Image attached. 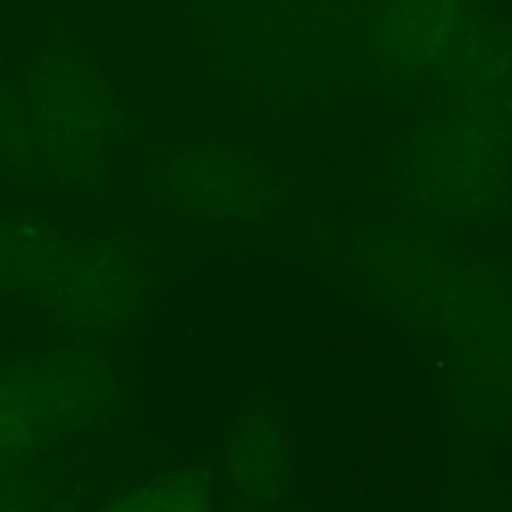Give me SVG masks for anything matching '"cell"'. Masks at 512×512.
I'll return each mask as SVG.
<instances>
[{"label":"cell","instance_id":"6da1fadb","mask_svg":"<svg viewBox=\"0 0 512 512\" xmlns=\"http://www.w3.org/2000/svg\"><path fill=\"white\" fill-rule=\"evenodd\" d=\"M0 299L78 332H116L141 314L146 277L131 254L36 216L0 219Z\"/></svg>","mask_w":512,"mask_h":512},{"label":"cell","instance_id":"7a4b0ae2","mask_svg":"<svg viewBox=\"0 0 512 512\" xmlns=\"http://www.w3.org/2000/svg\"><path fill=\"white\" fill-rule=\"evenodd\" d=\"M118 379L81 347L0 354V475L111 415Z\"/></svg>","mask_w":512,"mask_h":512},{"label":"cell","instance_id":"3957f363","mask_svg":"<svg viewBox=\"0 0 512 512\" xmlns=\"http://www.w3.org/2000/svg\"><path fill=\"white\" fill-rule=\"evenodd\" d=\"M415 149V189L440 214L472 219L490 211L512 181V81L462 91Z\"/></svg>","mask_w":512,"mask_h":512},{"label":"cell","instance_id":"277c9868","mask_svg":"<svg viewBox=\"0 0 512 512\" xmlns=\"http://www.w3.org/2000/svg\"><path fill=\"white\" fill-rule=\"evenodd\" d=\"M33 156L58 179L86 181L101 171L121 134L116 96L96 63L56 46L28 71L23 93Z\"/></svg>","mask_w":512,"mask_h":512},{"label":"cell","instance_id":"5b68a950","mask_svg":"<svg viewBox=\"0 0 512 512\" xmlns=\"http://www.w3.org/2000/svg\"><path fill=\"white\" fill-rule=\"evenodd\" d=\"M159 189L176 209L204 219H254L277 196L272 174L254 156L214 141L174 151Z\"/></svg>","mask_w":512,"mask_h":512},{"label":"cell","instance_id":"8992f818","mask_svg":"<svg viewBox=\"0 0 512 512\" xmlns=\"http://www.w3.org/2000/svg\"><path fill=\"white\" fill-rule=\"evenodd\" d=\"M477 18V0H379L369 36L397 71L440 76Z\"/></svg>","mask_w":512,"mask_h":512},{"label":"cell","instance_id":"52a82bcc","mask_svg":"<svg viewBox=\"0 0 512 512\" xmlns=\"http://www.w3.org/2000/svg\"><path fill=\"white\" fill-rule=\"evenodd\" d=\"M224 472L231 490L251 505H274L294 485V450L274 417H244L229 435Z\"/></svg>","mask_w":512,"mask_h":512},{"label":"cell","instance_id":"ba28073f","mask_svg":"<svg viewBox=\"0 0 512 512\" xmlns=\"http://www.w3.org/2000/svg\"><path fill=\"white\" fill-rule=\"evenodd\" d=\"M103 512H219L209 485L194 472L151 477L123 492Z\"/></svg>","mask_w":512,"mask_h":512},{"label":"cell","instance_id":"9c48e42d","mask_svg":"<svg viewBox=\"0 0 512 512\" xmlns=\"http://www.w3.org/2000/svg\"><path fill=\"white\" fill-rule=\"evenodd\" d=\"M33 156L23 103L13 101L11 93L0 83V169H16Z\"/></svg>","mask_w":512,"mask_h":512}]
</instances>
